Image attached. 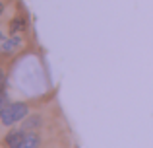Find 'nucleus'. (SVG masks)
<instances>
[{"mask_svg": "<svg viewBox=\"0 0 153 148\" xmlns=\"http://www.w3.org/2000/svg\"><path fill=\"white\" fill-rule=\"evenodd\" d=\"M27 115H29V107H27L23 101L8 103V107L4 109V113H2V117H0V121H2V125L10 127V125H14V123L22 121V119H27Z\"/></svg>", "mask_w": 153, "mask_h": 148, "instance_id": "f257e3e1", "label": "nucleus"}, {"mask_svg": "<svg viewBox=\"0 0 153 148\" xmlns=\"http://www.w3.org/2000/svg\"><path fill=\"white\" fill-rule=\"evenodd\" d=\"M22 45H23L22 33H12L10 37H4L2 45H0V53L14 55V53H18V49H22Z\"/></svg>", "mask_w": 153, "mask_h": 148, "instance_id": "f03ea898", "label": "nucleus"}, {"mask_svg": "<svg viewBox=\"0 0 153 148\" xmlns=\"http://www.w3.org/2000/svg\"><path fill=\"white\" fill-rule=\"evenodd\" d=\"M39 146H41V137L37 133H25V137L14 148H39Z\"/></svg>", "mask_w": 153, "mask_h": 148, "instance_id": "7ed1b4c3", "label": "nucleus"}, {"mask_svg": "<svg viewBox=\"0 0 153 148\" xmlns=\"http://www.w3.org/2000/svg\"><path fill=\"white\" fill-rule=\"evenodd\" d=\"M23 137H25V129H23V131H12L10 134H6V144H8V148H14Z\"/></svg>", "mask_w": 153, "mask_h": 148, "instance_id": "20e7f679", "label": "nucleus"}, {"mask_svg": "<svg viewBox=\"0 0 153 148\" xmlns=\"http://www.w3.org/2000/svg\"><path fill=\"white\" fill-rule=\"evenodd\" d=\"M25 29V22H23L22 18H14L10 23V31L12 33H22V31Z\"/></svg>", "mask_w": 153, "mask_h": 148, "instance_id": "39448f33", "label": "nucleus"}, {"mask_svg": "<svg viewBox=\"0 0 153 148\" xmlns=\"http://www.w3.org/2000/svg\"><path fill=\"white\" fill-rule=\"evenodd\" d=\"M41 117H39V115H35V117H29V119H27V121H25V129H39V127H41Z\"/></svg>", "mask_w": 153, "mask_h": 148, "instance_id": "423d86ee", "label": "nucleus"}, {"mask_svg": "<svg viewBox=\"0 0 153 148\" xmlns=\"http://www.w3.org/2000/svg\"><path fill=\"white\" fill-rule=\"evenodd\" d=\"M8 107V101H6V94H2L0 95V117H2V113H4V109Z\"/></svg>", "mask_w": 153, "mask_h": 148, "instance_id": "0eeeda50", "label": "nucleus"}, {"mask_svg": "<svg viewBox=\"0 0 153 148\" xmlns=\"http://www.w3.org/2000/svg\"><path fill=\"white\" fill-rule=\"evenodd\" d=\"M4 86H6V74L4 70H0V95L4 94Z\"/></svg>", "mask_w": 153, "mask_h": 148, "instance_id": "6e6552de", "label": "nucleus"}, {"mask_svg": "<svg viewBox=\"0 0 153 148\" xmlns=\"http://www.w3.org/2000/svg\"><path fill=\"white\" fill-rule=\"evenodd\" d=\"M2 12H4V2L0 0V16H2Z\"/></svg>", "mask_w": 153, "mask_h": 148, "instance_id": "1a4fd4ad", "label": "nucleus"}, {"mask_svg": "<svg viewBox=\"0 0 153 148\" xmlns=\"http://www.w3.org/2000/svg\"><path fill=\"white\" fill-rule=\"evenodd\" d=\"M2 37H4V35H2V31H0V45H2V41H4V39H2Z\"/></svg>", "mask_w": 153, "mask_h": 148, "instance_id": "9d476101", "label": "nucleus"}]
</instances>
